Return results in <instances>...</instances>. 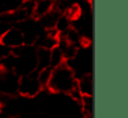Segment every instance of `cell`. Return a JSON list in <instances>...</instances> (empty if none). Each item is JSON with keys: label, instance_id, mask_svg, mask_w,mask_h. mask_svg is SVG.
<instances>
[{"label": "cell", "instance_id": "cell-6", "mask_svg": "<svg viewBox=\"0 0 128 118\" xmlns=\"http://www.w3.org/2000/svg\"><path fill=\"white\" fill-rule=\"evenodd\" d=\"M11 25H15L11 11L4 12V14H0V38H2V36L4 34V32H6Z\"/></svg>", "mask_w": 128, "mask_h": 118}, {"label": "cell", "instance_id": "cell-5", "mask_svg": "<svg viewBox=\"0 0 128 118\" xmlns=\"http://www.w3.org/2000/svg\"><path fill=\"white\" fill-rule=\"evenodd\" d=\"M54 8V0H34L33 3V18L39 19Z\"/></svg>", "mask_w": 128, "mask_h": 118}, {"label": "cell", "instance_id": "cell-7", "mask_svg": "<svg viewBox=\"0 0 128 118\" xmlns=\"http://www.w3.org/2000/svg\"><path fill=\"white\" fill-rule=\"evenodd\" d=\"M11 48H8L7 45H4L2 41H0V62H3L6 58H8L11 55Z\"/></svg>", "mask_w": 128, "mask_h": 118}, {"label": "cell", "instance_id": "cell-1", "mask_svg": "<svg viewBox=\"0 0 128 118\" xmlns=\"http://www.w3.org/2000/svg\"><path fill=\"white\" fill-rule=\"evenodd\" d=\"M76 77L74 71L72 70L68 62H64L61 65L52 67L51 77L48 80L47 89L51 93H61V95H69L74 98V100L78 102L80 93L76 89Z\"/></svg>", "mask_w": 128, "mask_h": 118}, {"label": "cell", "instance_id": "cell-8", "mask_svg": "<svg viewBox=\"0 0 128 118\" xmlns=\"http://www.w3.org/2000/svg\"><path fill=\"white\" fill-rule=\"evenodd\" d=\"M84 1H88V3H91V0H84Z\"/></svg>", "mask_w": 128, "mask_h": 118}, {"label": "cell", "instance_id": "cell-2", "mask_svg": "<svg viewBox=\"0 0 128 118\" xmlns=\"http://www.w3.org/2000/svg\"><path fill=\"white\" fill-rule=\"evenodd\" d=\"M44 89L43 85L40 84V80L37 77L36 71H32L25 76H20L18 80V95L24 96L26 99H33L42 93Z\"/></svg>", "mask_w": 128, "mask_h": 118}, {"label": "cell", "instance_id": "cell-3", "mask_svg": "<svg viewBox=\"0 0 128 118\" xmlns=\"http://www.w3.org/2000/svg\"><path fill=\"white\" fill-rule=\"evenodd\" d=\"M0 41H2L4 45H7L8 48L15 49V48H18V47L25 44V37H24V33H22V30L20 29L18 25H11V26L4 32V34L2 36Z\"/></svg>", "mask_w": 128, "mask_h": 118}, {"label": "cell", "instance_id": "cell-4", "mask_svg": "<svg viewBox=\"0 0 128 118\" xmlns=\"http://www.w3.org/2000/svg\"><path fill=\"white\" fill-rule=\"evenodd\" d=\"M76 89L80 93V96H92V89H94L92 74L87 73L83 76H78L76 80Z\"/></svg>", "mask_w": 128, "mask_h": 118}]
</instances>
